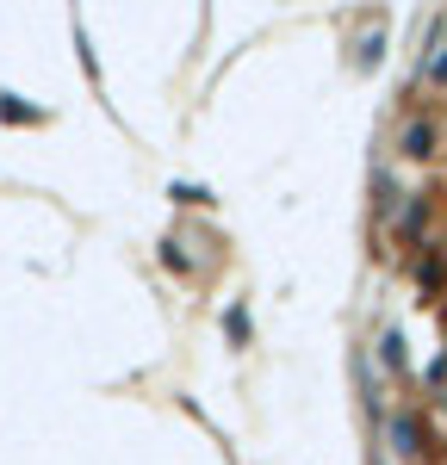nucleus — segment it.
<instances>
[{
    "mask_svg": "<svg viewBox=\"0 0 447 465\" xmlns=\"http://www.w3.org/2000/svg\"><path fill=\"white\" fill-rule=\"evenodd\" d=\"M435 137H442V131H435L429 118H410V124H404V137H398V149H404L410 162H422V155H435Z\"/></svg>",
    "mask_w": 447,
    "mask_h": 465,
    "instance_id": "obj_1",
    "label": "nucleus"
},
{
    "mask_svg": "<svg viewBox=\"0 0 447 465\" xmlns=\"http://www.w3.org/2000/svg\"><path fill=\"white\" fill-rule=\"evenodd\" d=\"M392 447H398V460H422V422L416 416H392Z\"/></svg>",
    "mask_w": 447,
    "mask_h": 465,
    "instance_id": "obj_2",
    "label": "nucleus"
},
{
    "mask_svg": "<svg viewBox=\"0 0 447 465\" xmlns=\"http://www.w3.org/2000/svg\"><path fill=\"white\" fill-rule=\"evenodd\" d=\"M379 56H385V37L372 32L367 44H361V69H379Z\"/></svg>",
    "mask_w": 447,
    "mask_h": 465,
    "instance_id": "obj_5",
    "label": "nucleus"
},
{
    "mask_svg": "<svg viewBox=\"0 0 447 465\" xmlns=\"http://www.w3.org/2000/svg\"><path fill=\"white\" fill-rule=\"evenodd\" d=\"M429 81L447 87V37H435V63H429Z\"/></svg>",
    "mask_w": 447,
    "mask_h": 465,
    "instance_id": "obj_4",
    "label": "nucleus"
},
{
    "mask_svg": "<svg viewBox=\"0 0 447 465\" xmlns=\"http://www.w3.org/2000/svg\"><path fill=\"white\" fill-rule=\"evenodd\" d=\"M379 360H385L392 372H404V366H410V354H404V335H398V329H385V341H379Z\"/></svg>",
    "mask_w": 447,
    "mask_h": 465,
    "instance_id": "obj_3",
    "label": "nucleus"
}]
</instances>
